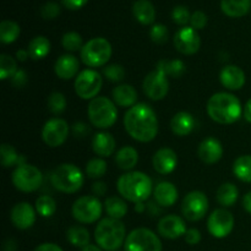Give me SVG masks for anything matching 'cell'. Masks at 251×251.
Instances as JSON below:
<instances>
[{"mask_svg": "<svg viewBox=\"0 0 251 251\" xmlns=\"http://www.w3.org/2000/svg\"><path fill=\"white\" fill-rule=\"evenodd\" d=\"M103 75L110 82H122L125 78V69L119 64H110L103 68Z\"/></svg>", "mask_w": 251, "mask_h": 251, "instance_id": "7bdbcfd3", "label": "cell"}, {"mask_svg": "<svg viewBox=\"0 0 251 251\" xmlns=\"http://www.w3.org/2000/svg\"><path fill=\"white\" fill-rule=\"evenodd\" d=\"M16 58L19 61H26L29 58V54L27 49H20L16 51Z\"/></svg>", "mask_w": 251, "mask_h": 251, "instance_id": "6f0895ef", "label": "cell"}, {"mask_svg": "<svg viewBox=\"0 0 251 251\" xmlns=\"http://www.w3.org/2000/svg\"><path fill=\"white\" fill-rule=\"evenodd\" d=\"M233 173L240 181L251 183V154H243L235 159Z\"/></svg>", "mask_w": 251, "mask_h": 251, "instance_id": "e575fe53", "label": "cell"}, {"mask_svg": "<svg viewBox=\"0 0 251 251\" xmlns=\"http://www.w3.org/2000/svg\"><path fill=\"white\" fill-rule=\"evenodd\" d=\"M206 25H207V15L205 12L201 11V10H198V11L191 14L190 26L193 28H195L198 31V29L205 28Z\"/></svg>", "mask_w": 251, "mask_h": 251, "instance_id": "7dc6e473", "label": "cell"}, {"mask_svg": "<svg viewBox=\"0 0 251 251\" xmlns=\"http://www.w3.org/2000/svg\"><path fill=\"white\" fill-rule=\"evenodd\" d=\"M88 0H61L64 6L69 10H78L87 4Z\"/></svg>", "mask_w": 251, "mask_h": 251, "instance_id": "f5cc1de1", "label": "cell"}, {"mask_svg": "<svg viewBox=\"0 0 251 251\" xmlns=\"http://www.w3.org/2000/svg\"><path fill=\"white\" fill-rule=\"evenodd\" d=\"M28 78H27V74L24 70H17V73L15 74L11 77L12 85L16 88H22L27 83Z\"/></svg>", "mask_w": 251, "mask_h": 251, "instance_id": "f907efd6", "label": "cell"}, {"mask_svg": "<svg viewBox=\"0 0 251 251\" xmlns=\"http://www.w3.org/2000/svg\"><path fill=\"white\" fill-rule=\"evenodd\" d=\"M69 131L70 129L65 120L60 119V118H53L44 124L43 129H42V139L47 146L55 149V147L61 146L66 141Z\"/></svg>", "mask_w": 251, "mask_h": 251, "instance_id": "9a60e30c", "label": "cell"}, {"mask_svg": "<svg viewBox=\"0 0 251 251\" xmlns=\"http://www.w3.org/2000/svg\"><path fill=\"white\" fill-rule=\"evenodd\" d=\"M88 119L95 127L105 130L112 127L117 123V104L108 97H96L88 104Z\"/></svg>", "mask_w": 251, "mask_h": 251, "instance_id": "8992f818", "label": "cell"}, {"mask_svg": "<svg viewBox=\"0 0 251 251\" xmlns=\"http://www.w3.org/2000/svg\"><path fill=\"white\" fill-rule=\"evenodd\" d=\"M223 146L216 137H207L199 145L198 156L203 163L215 164L223 157Z\"/></svg>", "mask_w": 251, "mask_h": 251, "instance_id": "ffe728a7", "label": "cell"}, {"mask_svg": "<svg viewBox=\"0 0 251 251\" xmlns=\"http://www.w3.org/2000/svg\"><path fill=\"white\" fill-rule=\"evenodd\" d=\"M36 207L29 205L28 202H19L11 208L10 220L17 229L26 230L33 227L36 223Z\"/></svg>", "mask_w": 251, "mask_h": 251, "instance_id": "e0dca14e", "label": "cell"}, {"mask_svg": "<svg viewBox=\"0 0 251 251\" xmlns=\"http://www.w3.org/2000/svg\"><path fill=\"white\" fill-rule=\"evenodd\" d=\"M124 126L134 140L150 142L158 134V118L151 105L137 103L125 113Z\"/></svg>", "mask_w": 251, "mask_h": 251, "instance_id": "6da1fadb", "label": "cell"}, {"mask_svg": "<svg viewBox=\"0 0 251 251\" xmlns=\"http://www.w3.org/2000/svg\"><path fill=\"white\" fill-rule=\"evenodd\" d=\"M104 210L108 217L122 220L126 216L129 207H127V203L125 202V199L119 198V196H110L104 201Z\"/></svg>", "mask_w": 251, "mask_h": 251, "instance_id": "4dcf8cb0", "label": "cell"}, {"mask_svg": "<svg viewBox=\"0 0 251 251\" xmlns=\"http://www.w3.org/2000/svg\"><path fill=\"white\" fill-rule=\"evenodd\" d=\"M195 118L189 112H179L172 118L171 129L174 135L179 137L188 136L195 129Z\"/></svg>", "mask_w": 251, "mask_h": 251, "instance_id": "d4e9b609", "label": "cell"}, {"mask_svg": "<svg viewBox=\"0 0 251 251\" xmlns=\"http://www.w3.org/2000/svg\"><path fill=\"white\" fill-rule=\"evenodd\" d=\"M117 142H115L114 136L110 132L100 131L93 136L92 139V149L97 156L100 158L104 157H110L115 152Z\"/></svg>", "mask_w": 251, "mask_h": 251, "instance_id": "cb8c5ba5", "label": "cell"}, {"mask_svg": "<svg viewBox=\"0 0 251 251\" xmlns=\"http://www.w3.org/2000/svg\"><path fill=\"white\" fill-rule=\"evenodd\" d=\"M172 19L176 22V25H180V26H185L188 22H190L191 14L189 11V9L184 5H178L173 9L172 11Z\"/></svg>", "mask_w": 251, "mask_h": 251, "instance_id": "f6af8a7d", "label": "cell"}, {"mask_svg": "<svg viewBox=\"0 0 251 251\" xmlns=\"http://www.w3.org/2000/svg\"><path fill=\"white\" fill-rule=\"evenodd\" d=\"M103 78L98 71L93 69H86L82 70L75 78L74 87L75 92L81 100H92L98 96L102 90Z\"/></svg>", "mask_w": 251, "mask_h": 251, "instance_id": "8fae6325", "label": "cell"}, {"mask_svg": "<svg viewBox=\"0 0 251 251\" xmlns=\"http://www.w3.org/2000/svg\"><path fill=\"white\" fill-rule=\"evenodd\" d=\"M50 183L60 193L75 194L82 188L85 176L75 164L63 163L51 172Z\"/></svg>", "mask_w": 251, "mask_h": 251, "instance_id": "5b68a950", "label": "cell"}, {"mask_svg": "<svg viewBox=\"0 0 251 251\" xmlns=\"http://www.w3.org/2000/svg\"><path fill=\"white\" fill-rule=\"evenodd\" d=\"M174 47L184 55H194L201 47V39L198 31L191 26H184L176 32L173 38Z\"/></svg>", "mask_w": 251, "mask_h": 251, "instance_id": "2e32d148", "label": "cell"}, {"mask_svg": "<svg viewBox=\"0 0 251 251\" xmlns=\"http://www.w3.org/2000/svg\"><path fill=\"white\" fill-rule=\"evenodd\" d=\"M60 15V6L55 1H48L41 7V16L46 20H53Z\"/></svg>", "mask_w": 251, "mask_h": 251, "instance_id": "bcb514c9", "label": "cell"}, {"mask_svg": "<svg viewBox=\"0 0 251 251\" xmlns=\"http://www.w3.org/2000/svg\"><path fill=\"white\" fill-rule=\"evenodd\" d=\"M157 229L162 237L171 240L184 237L188 230L185 221L176 215H167L162 217L157 225Z\"/></svg>", "mask_w": 251, "mask_h": 251, "instance_id": "ac0fdd59", "label": "cell"}, {"mask_svg": "<svg viewBox=\"0 0 251 251\" xmlns=\"http://www.w3.org/2000/svg\"><path fill=\"white\" fill-rule=\"evenodd\" d=\"M0 152H1V164L4 168H10V167L14 166L17 167L26 163V158L17 153L15 147L11 146V145L2 144Z\"/></svg>", "mask_w": 251, "mask_h": 251, "instance_id": "d590c367", "label": "cell"}, {"mask_svg": "<svg viewBox=\"0 0 251 251\" xmlns=\"http://www.w3.org/2000/svg\"><path fill=\"white\" fill-rule=\"evenodd\" d=\"M119 195L130 202H145L153 193V184L147 174L139 171L127 172L117 181Z\"/></svg>", "mask_w": 251, "mask_h": 251, "instance_id": "3957f363", "label": "cell"}, {"mask_svg": "<svg viewBox=\"0 0 251 251\" xmlns=\"http://www.w3.org/2000/svg\"><path fill=\"white\" fill-rule=\"evenodd\" d=\"M103 212V205L96 196L86 195L78 198L71 207L73 217L82 225L97 222Z\"/></svg>", "mask_w": 251, "mask_h": 251, "instance_id": "9c48e42d", "label": "cell"}, {"mask_svg": "<svg viewBox=\"0 0 251 251\" xmlns=\"http://www.w3.org/2000/svg\"><path fill=\"white\" fill-rule=\"evenodd\" d=\"M17 73V63L9 54L0 55V78L7 80Z\"/></svg>", "mask_w": 251, "mask_h": 251, "instance_id": "ab89813d", "label": "cell"}, {"mask_svg": "<svg viewBox=\"0 0 251 251\" xmlns=\"http://www.w3.org/2000/svg\"><path fill=\"white\" fill-rule=\"evenodd\" d=\"M61 44H63L64 49L68 51H81L82 47L85 46L81 34L75 31L66 32L61 38Z\"/></svg>", "mask_w": 251, "mask_h": 251, "instance_id": "60d3db41", "label": "cell"}, {"mask_svg": "<svg viewBox=\"0 0 251 251\" xmlns=\"http://www.w3.org/2000/svg\"><path fill=\"white\" fill-rule=\"evenodd\" d=\"M243 207L248 213L251 215V191L245 194L244 198H243Z\"/></svg>", "mask_w": 251, "mask_h": 251, "instance_id": "11a10c76", "label": "cell"}, {"mask_svg": "<svg viewBox=\"0 0 251 251\" xmlns=\"http://www.w3.org/2000/svg\"><path fill=\"white\" fill-rule=\"evenodd\" d=\"M107 173V162L100 157L92 158L86 164V174L91 179H100Z\"/></svg>", "mask_w": 251, "mask_h": 251, "instance_id": "f35d334b", "label": "cell"}, {"mask_svg": "<svg viewBox=\"0 0 251 251\" xmlns=\"http://www.w3.org/2000/svg\"><path fill=\"white\" fill-rule=\"evenodd\" d=\"M238 198H239V190H238L237 185L233 183H225L217 189L216 193V199H217L218 203L223 207H230L237 202Z\"/></svg>", "mask_w": 251, "mask_h": 251, "instance_id": "1f68e13d", "label": "cell"}, {"mask_svg": "<svg viewBox=\"0 0 251 251\" xmlns=\"http://www.w3.org/2000/svg\"><path fill=\"white\" fill-rule=\"evenodd\" d=\"M234 216L226 208H217L210 215L207 220L208 233L213 238L223 239L228 237L234 229Z\"/></svg>", "mask_w": 251, "mask_h": 251, "instance_id": "4fadbf2b", "label": "cell"}, {"mask_svg": "<svg viewBox=\"0 0 251 251\" xmlns=\"http://www.w3.org/2000/svg\"><path fill=\"white\" fill-rule=\"evenodd\" d=\"M91 132V129L90 126H88L86 123H82V122H78V123H75V124L73 125V134L74 136L76 137H80V139H82V137H86L88 134Z\"/></svg>", "mask_w": 251, "mask_h": 251, "instance_id": "681fc988", "label": "cell"}, {"mask_svg": "<svg viewBox=\"0 0 251 251\" xmlns=\"http://www.w3.org/2000/svg\"><path fill=\"white\" fill-rule=\"evenodd\" d=\"M132 14L141 25H152L156 20V9L150 0H137L132 5Z\"/></svg>", "mask_w": 251, "mask_h": 251, "instance_id": "4316f807", "label": "cell"}, {"mask_svg": "<svg viewBox=\"0 0 251 251\" xmlns=\"http://www.w3.org/2000/svg\"><path fill=\"white\" fill-rule=\"evenodd\" d=\"M66 238H68L69 243L76 248L83 249L87 245H90V232L81 226H73V227L69 228L68 232H66Z\"/></svg>", "mask_w": 251, "mask_h": 251, "instance_id": "836d02e7", "label": "cell"}, {"mask_svg": "<svg viewBox=\"0 0 251 251\" xmlns=\"http://www.w3.org/2000/svg\"><path fill=\"white\" fill-rule=\"evenodd\" d=\"M81 251H103L102 249H100L98 245H93V244H90L87 245L86 248H83V249H81Z\"/></svg>", "mask_w": 251, "mask_h": 251, "instance_id": "91938a15", "label": "cell"}, {"mask_svg": "<svg viewBox=\"0 0 251 251\" xmlns=\"http://www.w3.org/2000/svg\"><path fill=\"white\" fill-rule=\"evenodd\" d=\"M221 83L230 91L242 90L247 82V75L244 70L237 65H227L220 74Z\"/></svg>", "mask_w": 251, "mask_h": 251, "instance_id": "44dd1931", "label": "cell"}, {"mask_svg": "<svg viewBox=\"0 0 251 251\" xmlns=\"http://www.w3.org/2000/svg\"><path fill=\"white\" fill-rule=\"evenodd\" d=\"M184 239H185V242L189 245H198L201 242L200 230L196 229V228H190V229L186 230L185 235H184Z\"/></svg>", "mask_w": 251, "mask_h": 251, "instance_id": "c3c4849f", "label": "cell"}, {"mask_svg": "<svg viewBox=\"0 0 251 251\" xmlns=\"http://www.w3.org/2000/svg\"><path fill=\"white\" fill-rule=\"evenodd\" d=\"M206 109L208 117L221 125L234 124L244 112L238 97L228 92H218L211 96Z\"/></svg>", "mask_w": 251, "mask_h": 251, "instance_id": "7a4b0ae2", "label": "cell"}, {"mask_svg": "<svg viewBox=\"0 0 251 251\" xmlns=\"http://www.w3.org/2000/svg\"><path fill=\"white\" fill-rule=\"evenodd\" d=\"M21 28L17 22L11 20H4L0 24V41L4 44H11L19 38Z\"/></svg>", "mask_w": 251, "mask_h": 251, "instance_id": "8d00e7d4", "label": "cell"}, {"mask_svg": "<svg viewBox=\"0 0 251 251\" xmlns=\"http://www.w3.org/2000/svg\"><path fill=\"white\" fill-rule=\"evenodd\" d=\"M223 14L229 17H243L250 11L251 0H221Z\"/></svg>", "mask_w": 251, "mask_h": 251, "instance_id": "f1b7e54d", "label": "cell"}, {"mask_svg": "<svg viewBox=\"0 0 251 251\" xmlns=\"http://www.w3.org/2000/svg\"><path fill=\"white\" fill-rule=\"evenodd\" d=\"M139 162V152L132 146H123L115 153V163L122 171L130 172Z\"/></svg>", "mask_w": 251, "mask_h": 251, "instance_id": "83f0119b", "label": "cell"}, {"mask_svg": "<svg viewBox=\"0 0 251 251\" xmlns=\"http://www.w3.org/2000/svg\"><path fill=\"white\" fill-rule=\"evenodd\" d=\"M150 37L157 44L166 43L168 41V28L162 24H154L150 29Z\"/></svg>", "mask_w": 251, "mask_h": 251, "instance_id": "ee69618b", "label": "cell"}, {"mask_svg": "<svg viewBox=\"0 0 251 251\" xmlns=\"http://www.w3.org/2000/svg\"><path fill=\"white\" fill-rule=\"evenodd\" d=\"M145 210H146V205H145L144 202H137V203H135V211H136L137 213L145 212Z\"/></svg>", "mask_w": 251, "mask_h": 251, "instance_id": "680465c9", "label": "cell"}, {"mask_svg": "<svg viewBox=\"0 0 251 251\" xmlns=\"http://www.w3.org/2000/svg\"><path fill=\"white\" fill-rule=\"evenodd\" d=\"M156 69L161 70L162 73L166 74L167 76L173 78H179L184 75L186 71L185 64L179 59H173V60H168V59H163L157 63Z\"/></svg>", "mask_w": 251, "mask_h": 251, "instance_id": "d6a6232c", "label": "cell"}, {"mask_svg": "<svg viewBox=\"0 0 251 251\" xmlns=\"http://www.w3.org/2000/svg\"><path fill=\"white\" fill-rule=\"evenodd\" d=\"M126 229L122 220L103 218L95 228V240L104 251H118L126 240Z\"/></svg>", "mask_w": 251, "mask_h": 251, "instance_id": "277c9868", "label": "cell"}, {"mask_svg": "<svg viewBox=\"0 0 251 251\" xmlns=\"http://www.w3.org/2000/svg\"><path fill=\"white\" fill-rule=\"evenodd\" d=\"M153 198L162 207H172L178 200V189L171 181H161L153 189Z\"/></svg>", "mask_w": 251, "mask_h": 251, "instance_id": "603a6c76", "label": "cell"}, {"mask_svg": "<svg viewBox=\"0 0 251 251\" xmlns=\"http://www.w3.org/2000/svg\"><path fill=\"white\" fill-rule=\"evenodd\" d=\"M112 44L103 37H96L90 39L80 51L82 63L88 68H100L105 66L112 56Z\"/></svg>", "mask_w": 251, "mask_h": 251, "instance_id": "52a82bcc", "label": "cell"}, {"mask_svg": "<svg viewBox=\"0 0 251 251\" xmlns=\"http://www.w3.org/2000/svg\"><path fill=\"white\" fill-rule=\"evenodd\" d=\"M125 251H162L158 235L149 228H136L127 234L124 244Z\"/></svg>", "mask_w": 251, "mask_h": 251, "instance_id": "30bf717a", "label": "cell"}, {"mask_svg": "<svg viewBox=\"0 0 251 251\" xmlns=\"http://www.w3.org/2000/svg\"><path fill=\"white\" fill-rule=\"evenodd\" d=\"M243 115H244L245 120L251 124V98L247 102L244 107V112H243Z\"/></svg>", "mask_w": 251, "mask_h": 251, "instance_id": "9f6ffc18", "label": "cell"}, {"mask_svg": "<svg viewBox=\"0 0 251 251\" xmlns=\"http://www.w3.org/2000/svg\"><path fill=\"white\" fill-rule=\"evenodd\" d=\"M152 164L157 173L167 176V174L174 172V169L178 166V156L174 150L169 149V147H163L153 154Z\"/></svg>", "mask_w": 251, "mask_h": 251, "instance_id": "d6986e66", "label": "cell"}, {"mask_svg": "<svg viewBox=\"0 0 251 251\" xmlns=\"http://www.w3.org/2000/svg\"><path fill=\"white\" fill-rule=\"evenodd\" d=\"M66 104H68V102H66V98L63 93L53 92L48 97V109L53 114H61L66 109Z\"/></svg>", "mask_w": 251, "mask_h": 251, "instance_id": "b9f144b4", "label": "cell"}, {"mask_svg": "<svg viewBox=\"0 0 251 251\" xmlns=\"http://www.w3.org/2000/svg\"><path fill=\"white\" fill-rule=\"evenodd\" d=\"M144 92L150 100H162L167 97L169 91V81L168 76L161 70L151 71L147 74L142 82Z\"/></svg>", "mask_w": 251, "mask_h": 251, "instance_id": "5bb4252c", "label": "cell"}, {"mask_svg": "<svg viewBox=\"0 0 251 251\" xmlns=\"http://www.w3.org/2000/svg\"><path fill=\"white\" fill-rule=\"evenodd\" d=\"M113 102L122 108H131L137 104V91L127 83L117 86L113 90Z\"/></svg>", "mask_w": 251, "mask_h": 251, "instance_id": "484cf974", "label": "cell"}, {"mask_svg": "<svg viewBox=\"0 0 251 251\" xmlns=\"http://www.w3.org/2000/svg\"><path fill=\"white\" fill-rule=\"evenodd\" d=\"M78 70H80V61L73 54H64L56 59L54 64L55 75L61 80H70L76 77L80 74Z\"/></svg>", "mask_w": 251, "mask_h": 251, "instance_id": "7402d4cb", "label": "cell"}, {"mask_svg": "<svg viewBox=\"0 0 251 251\" xmlns=\"http://www.w3.org/2000/svg\"><path fill=\"white\" fill-rule=\"evenodd\" d=\"M33 251H64L59 245L54 244V243H43V244L38 245Z\"/></svg>", "mask_w": 251, "mask_h": 251, "instance_id": "db71d44e", "label": "cell"}, {"mask_svg": "<svg viewBox=\"0 0 251 251\" xmlns=\"http://www.w3.org/2000/svg\"><path fill=\"white\" fill-rule=\"evenodd\" d=\"M27 50L32 60H41L46 58L50 51V42L47 37L37 36L28 43Z\"/></svg>", "mask_w": 251, "mask_h": 251, "instance_id": "f546056e", "label": "cell"}, {"mask_svg": "<svg viewBox=\"0 0 251 251\" xmlns=\"http://www.w3.org/2000/svg\"><path fill=\"white\" fill-rule=\"evenodd\" d=\"M36 211L41 217H51L56 212V201L51 196H39L36 200Z\"/></svg>", "mask_w": 251, "mask_h": 251, "instance_id": "74e56055", "label": "cell"}, {"mask_svg": "<svg viewBox=\"0 0 251 251\" xmlns=\"http://www.w3.org/2000/svg\"><path fill=\"white\" fill-rule=\"evenodd\" d=\"M208 211V199L205 193L199 190L186 194L181 202V213L190 222L202 220Z\"/></svg>", "mask_w": 251, "mask_h": 251, "instance_id": "7c38bea8", "label": "cell"}, {"mask_svg": "<svg viewBox=\"0 0 251 251\" xmlns=\"http://www.w3.org/2000/svg\"><path fill=\"white\" fill-rule=\"evenodd\" d=\"M107 184L104 181L97 180L92 184V193L96 198H100V196H104L107 194Z\"/></svg>", "mask_w": 251, "mask_h": 251, "instance_id": "816d5d0a", "label": "cell"}, {"mask_svg": "<svg viewBox=\"0 0 251 251\" xmlns=\"http://www.w3.org/2000/svg\"><path fill=\"white\" fill-rule=\"evenodd\" d=\"M11 180L17 190L22 193H33L41 188L43 183V174L33 164L24 163L15 168Z\"/></svg>", "mask_w": 251, "mask_h": 251, "instance_id": "ba28073f", "label": "cell"}]
</instances>
